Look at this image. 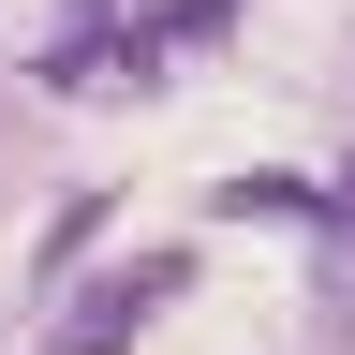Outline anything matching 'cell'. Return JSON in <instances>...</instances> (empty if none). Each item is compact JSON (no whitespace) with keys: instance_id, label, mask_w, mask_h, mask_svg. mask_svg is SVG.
<instances>
[{"instance_id":"cell-1","label":"cell","mask_w":355,"mask_h":355,"mask_svg":"<svg viewBox=\"0 0 355 355\" xmlns=\"http://www.w3.org/2000/svg\"><path fill=\"white\" fill-rule=\"evenodd\" d=\"M178 296H193V252H133V266H104V282H89L60 326H44V355H133Z\"/></svg>"},{"instance_id":"cell-2","label":"cell","mask_w":355,"mask_h":355,"mask_svg":"<svg viewBox=\"0 0 355 355\" xmlns=\"http://www.w3.org/2000/svg\"><path fill=\"white\" fill-rule=\"evenodd\" d=\"M326 207L340 193H311V178H222V222H311L326 237Z\"/></svg>"},{"instance_id":"cell-3","label":"cell","mask_w":355,"mask_h":355,"mask_svg":"<svg viewBox=\"0 0 355 355\" xmlns=\"http://www.w3.org/2000/svg\"><path fill=\"white\" fill-rule=\"evenodd\" d=\"M311 266H326V326H355V163H340V207H326V252Z\"/></svg>"}]
</instances>
